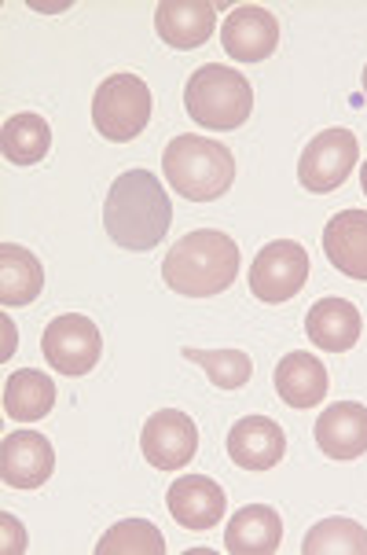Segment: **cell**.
Listing matches in <instances>:
<instances>
[{"label":"cell","mask_w":367,"mask_h":555,"mask_svg":"<svg viewBox=\"0 0 367 555\" xmlns=\"http://www.w3.org/2000/svg\"><path fill=\"white\" fill-rule=\"evenodd\" d=\"M173 221V206L162 192V181L147 169L121 173L103 203V229L121 250H155Z\"/></svg>","instance_id":"obj_1"},{"label":"cell","mask_w":367,"mask_h":555,"mask_svg":"<svg viewBox=\"0 0 367 555\" xmlns=\"http://www.w3.org/2000/svg\"><path fill=\"white\" fill-rule=\"evenodd\" d=\"M239 276V247L218 229H195L169 247L162 280L169 291L187 298H213Z\"/></svg>","instance_id":"obj_2"},{"label":"cell","mask_w":367,"mask_h":555,"mask_svg":"<svg viewBox=\"0 0 367 555\" xmlns=\"http://www.w3.org/2000/svg\"><path fill=\"white\" fill-rule=\"evenodd\" d=\"M166 181L176 195L192 203H213L235 181V158L221 140L210 137H173L162 155Z\"/></svg>","instance_id":"obj_3"},{"label":"cell","mask_w":367,"mask_h":555,"mask_svg":"<svg viewBox=\"0 0 367 555\" xmlns=\"http://www.w3.org/2000/svg\"><path fill=\"white\" fill-rule=\"evenodd\" d=\"M184 107L192 121H199L202 129L228 133V129H239L250 118L253 89L247 74L221 67V63H206V67H199L187 78Z\"/></svg>","instance_id":"obj_4"},{"label":"cell","mask_w":367,"mask_h":555,"mask_svg":"<svg viewBox=\"0 0 367 555\" xmlns=\"http://www.w3.org/2000/svg\"><path fill=\"white\" fill-rule=\"evenodd\" d=\"M150 89L144 78L136 74H110L107 81L92 96V126L100 129L103 140H115V144H129L147 129L150 121Z\"/></svg>","instance_id":"obj_5"},{"label":"cell","mask_w":367,"mask_h":555,"mask_svg":"<svg viewBox=\"0 0 367 555\" xmlns=\"http://www.w3.org/2000/svg\"><path fill=\"white\" fill-rule=\"evenodd\" d=\"M309 284V250L294 240H276L258 250L250 266V291L258 302H290Z\"/></svg>","instance_id":"obj_6"},{"label":"cell","mask_w":367,"mask_h":555,"mask_svg":"<svg viewBox=\"0 0 367 555\" xmlns=\"http://www.w3.org/2000/svg\"><path fill=\"white\" fill-rule=\"evenodd\" d=\"M356 158H361V144H356V137L350 129H324V133H316L309 140L305 152H301L298 181L305 192L327 195L350 181Z\"/></svg>","instance_id":"obj_7"},{"label":"cell","mask_w":367,"mask_h":555,"mask_svg":"<svg viewBox=\"0 0 367 555\" xmlns=\"http://www.w3.org/2000/svg\"><path fill=\"white\" fill-rule=\"evenodd\" d=\"M44 361L63 375H89L100 364L103 338L100 327L81 313H63L44 327Z\"/></svg>","instance_id":"obj_8"},{"label":"cell","mask_w":367,"mask_h":555,"mask_svg":"<svg viewBox=\"0 0 367 555\" xmlns=\"http://www.w3.org/2000/svg\"><path fill=\"white\" fill-rule=\"evenodd\" d=\"M140 449H144V460L158 472H176L199 449V427L192 423L187 412L176 409H162L155 412L144 430H140Z\"/></svg>","instance_id":"obj_9"},{"label":"cell","mask_w":367,"mask_h":555,"mask_svg":"<svg viewBox=\"0 0 367 555\" xmlns=\"http://www.w3.org/2000/svg\"><path fill=\"white\" fill-rule=\"evenodd\" d=\"M221 44L235 63H261L279 49V23L268 8L239 4L224 18Z\"/></svg>","instance_id":"obj_10"},{"label":"cell","mask_w":367,"mask_h":555,"mask_svg":"<svg viewBox=\"0 0 367 555\" xmlns=\"http://www.w3.org/2000/svg\"><path fill=\"white\" fill-rule=\"evenodd\" d=\"M55 449L41 430H15L0 446V478L12 489H37L52 478Z\"/></svg>","instance_id":"obj_11"},{"label":"cell","mask_w":367,"mask_h":555,"mask_svg":"<svg viewBox=\"0 0 367 555\" xmlns=\"http://www.w3.org/2000/svg\"><path fill=\"white\" fill-rule=\"evenodd\" d=\"M287 438L284 427L268 416H243L228 430V456L243 472H272L284 460Z\"/></svg>","instance_id":"obj_12"},{"label":"cell","mask_w":367,"mask_h":555,"mask_svg":"<svg viewBox=\"0 0 367 555\" xmlns=\"http://www.w3.org/2000/svg\"><path fill=\"white\" fill-rule=\"evenodd\" d=\"M155 30L169 49H199L218 30V8L210 0H162L155 8Z\"/></svg>","instance_id":"obj_13"},{"label":"cell","mask_w":367,"mask_h":555,"mask_svg":"<svg viewBox=\"0 0 367 555\" xmlns=\"http://www.w3.org/2000/svg\"><path fill=\"white\" fill-rule=\"evenodd\" d=\"M166 504L176 526H184V530H213L221 522L224 507H228V496H224V489L213 478L187 475L169 486Z\"/></svg>","instance_id":"obj_14"},{"label":"cell","mask_w":367,"mask_h":555,"mask_svg":"<svg viewBox=\"0 0 367 555\" xmlns=\"http://www.w3.org/2000/svg\"><path fill=\"white\" fill-rule=\"evenodd\" d=\"M316 446L331 460H356L367 453V409L356 401H338L316 420Z\"/></svg>","instance_id":"obj_15"},{"label":"cell","mask_w":367,"mask_h":555,"mask_svg":"<svg viewBox=\"0 0 367 555\" xmlns=\"http://www.w3.org/2000/svg\"><path fill=\"white\" fill-rule=\"evenodd\" d=\"M327 261L350 280L367 284V210H342L324 229Z\"/></svg>","instance_id":"obj_16"},{"label":"cell","mask_w":367,"mask_h":555,"mask_svg":"<svg viewBox=\"0 0 367 555\" xmlns=\"http://www.w3.org/2000/svg\"><path fill=\"white\" fill-rule=\"evenodd\" d=\"M361 309L345 298H319L305 317V332L313 346L327 353H345L361 343Z\"/></svg>","instance_id":"obj_17"},{"label":"cell","mask_w":367,"mask_h":555,"mask_svg":"<svg viewBox=\"0 0 367 555\" xmlns=\"http://www.w3.org/2000/svg\"><path fill=\"white\" fill-rule=\"evenodd\" d=\"M284 541V522L268 504H247L239 515H232L224 530V548L232 555H268Z\"/></svg>","instance_id":"obj_18"},{"label":"cell","mask_w":367,"mask_h":555,"mask_svg":"<svg viewBox=\"0 0 367 555\" xmlns=\"http://www.w3.org/2000/svg\"><path fill=\"white\" fill-rule=\"evenodd\" d=\"M276 390L290 409H313L327 398V369L309 353H287L276 369Z\"/></svg>","instance_id":"obj_19"},{"label":"cell","mask_w":367,"mask_h":555,"mask_svg":"<svg viewBox=\"0 0 367 555\" xmlns=\"http://www.w3.org/2000/svg\"><path fill=\"white\" fill-rule=\"evenodd\" d=\"M44 287V269L26 247L15 243H0V302L30 306Z\"/></svg>","instance_id":"obj_20"},{"label":"cell","mask_w":367,"mask_h":555,"mask_svg":"<svg viewBox=\"0 0 367 555\" xmlns=\"http://www.w3.org/2000/svg\"><path fill=\"white\" fill-rule=\"evenodd\" d=\"M0 147H4V158L15 166H34L49 155L52 147V126L34 111H23V115L8 118L4 129H0Z\"/></svg>","instance_id":"obj_21"},{"label":"cell","mask_w":367,"mask_h":555,"mask_svg":"<svg viewBox=\"0 0 367 555\" xmlns=\"http://www.w3.org/2000/svg\"><path fill=\"white\" fill-rule=\"evenodd\" d=\"M55 404V387L44 372H15L12 379L4 383V412L15 423H37L52 412Z\"/></svg>","instance_id":"obj_22"},{"label":"cell","mask_w":367,"mask_h":555,"mask_svg":"<svg viewBox=\"0 0 367 555\" xmlns=\"http://www.w3.org/2000/svg\"><path fill=\"white\" fill-rule=\"evenodd\" d=\"M301 555H367V530L353 519H324L301 541Z\"/></svg>","instance_id":"obj_23"},{"label":"cell","mask_w":367,"mask_h":555,"mask_svg":"<svg viewBox=\"0 0 367 555\" xmlns=\"http://www.w3.org/2000/svg\"><path fill=\"white\" fill-rule=\"evenodd\" d=\"M166 538L155 522L147 519H126L110 526L96 544V555H162Z\"/></svg>","instance_id":"obj_24"},{"label":"cell","mask_w":367,"mask_h":555,"mask_svg":"<svg viewBox=\"0 0 367 555\" xmlns=\"http://www.w3.org/2000/svg\"><path fill=\"white\" fill-rule=\"evenodd\" d=\"M184 357L192 364H199V369L210 375L213 387H221V390L247 387L253 375V361L243 350H192V346H187Z\"/></svg>","instance_id":"obj_25"},{"label":"cell","mask_w":367,"mask_h":555,"mask_svg":"<svg viewBox=\"0 0 367 555\" xmlns=\"http://www.w3.org/2000/svg\"><path fill=\"white\" fill-rule=\"evenodd\" d=\"M0 526H4V552L8 555H18L26 548V533H23V526H18L12 515H0Z\"/></svg>","instance_id":"obj_26"},{"label":"cell","mask_w":367,"mask_h":555,"mask_svg":"<svg viewBox=\"0 0 367 555\" xmlns=\"http://www.w3.org/2000/svg\"><path fill=\"white\" fill-rule=\"evenodd\" d=\"M361 184H364V195H367V163H364V169H361Z\"/></svg>","instance_id":"obj_27"},{"label":"cell","mask_w":367,"mask_h":555,"mask_svg":"<svg viewBox=\"0 0 367 555\" xmlns=\"http://www.w3.org/2000/svg\"><path fill=\"white\" fill-rule=\"evenodd\" d=\"M364 92H367V70H364Z\"/></svg>","instance_id":"obj_28"}]
</instances>
